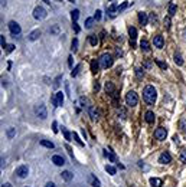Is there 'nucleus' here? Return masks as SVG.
<instances>
[{"label": "nucleus", "instance_id": "nucleus-48", "mask_svg": "<svg viewBox=\"0 0 186 187\" xmlns=\"http://www.w3.org/2000/svg\"><path fill=\"white\" fill-rule=\"evenodd\" d=\"M136 74H137V76H139V78H142V76L144 75V72H142V69H136Z\"/></svg>", "mask_w": 186, "mask_h": 187}, {"label": "nucleus", "instance_id": "nucleus-25", "mask_svg": "<svg viewBox=\"0 0 186 187\" xmlns=\"http://www.w3.org/2000/svg\"><path fill=\"white\" fill-rule=\"evenodd\" d=\"M179 127H181V130H182V131H185V132H186V115L181 118V121H179Z\"/></svg>", "mask_w": 186, "mask_h": 187}, {"label": "nucleus", "instance_id": "nucleus-14", "mask_svg": "<svg viewBox=\"0 0 186 187\" xmlns=\"http://www.w3.org/2000/svg\"><path fill=\"white\" fill-rule=\"evenodd\" d=\"M139 22H140V25H147V22H149V16H147V13H144V12H140L139 13Z\"/></svg>", "mask_w": 186, "mask_h": 187}, {"label": "nucleus", "instance_id": "nucleus-6", "mask_svg": "<svg viewBox=\"0 0 186 187\" xmlns=\"http://www.w3.org/2000/svg\"><path fill=\"white\" fill-rule=\"evenodd\" d=\"M9 30H10V33L12 35H19L20 33V26H19V23L17 22H14V20H12V22H9Z\"/></svg>", "mask_w": 186, "mask_h": 187}, {"label": "nucleus", "instance_id": "nucleus-24", "mask_svg": "<svg viewBox=\"0 0 186 187\" xmlns=\"http://www.w3.org/2000/svg\"><path fill=\"white\" fill-rule=\"evenodd\" d=\"M175 62H176V65H179V66L183 65V59H182L181 53H175Z\"/></svg>", "mask_w": 186, "mask_h": 187}, {"label": "nucleus", "instance_id": "nucleus-5", "mask_svg": "<svg viewBox=\"0 0 186 187\" xmlns=\"http://www.w3.org/2000/svg\"><path fill=\"white\" fill-rule=\"evenodd\" d=\"M35 112H36V115H38L40 119H46V117H48V111H46V106H45L43 104L38 105V106L35 108Z\"/></svg>", "mask_w": 186, "mask_h": 187}, {"label": "nucleus", "instance_id": "nucleus-50", "mask_svg": "<svg viewBox=\"0 0 186 187\" xmlns=\"http://www.w3.org/2000/svg\"><path fill=\"white\" fill-rule=\"evenodd\" d=\"M66 150H68V153H69L71 158H74V154H72V150H71V147H69V145H66Z\"/></svg>", "mask_w": 186, "mask_h": 187}, {"label": "nucleus", "instance_id": "nucleus-38", "mask_svg": "<svg viewBox=\"0 0 186 187\" xmlns=\"http://www.w3.org/2000/svg\"><path fill=\"white\" fill-rule=\"evenodd\" d=\"M155 62H156V63H157V65H159V66H160V68H162V69H166V68H168V65H166V63H165V62H160V61H159V59H156V61H155Z\"/></svg>", "mask_w": 186, "mask_h": 187}, {"label": "nucleus", "instance_id": "nucleus-32", "mask_svg": "<svg viewBox=\"0 0 186 187\" xmlns=\"http://www.w3.org/2000/svg\"><path fill=\"white\" fill-rule=\"evenodd\" d=\"M14 135H16V128L10 127V128L7 130V137H9V138H13Z\"/></svg>", "mask_w": 186, "mask_h": 187}, {"label": "nucleus", "instance_id": "nucleus-55", "mask_svg": "<svg viewBox=\"0 0 186 187\" xmlns=\"http://www.w3.org/2000/svg\"><path fill=\"white\" fill-rule=\"evenodd\" d=\"M45 187H55V184H53V183H51V182H49V183H46V186Z\"/></svg>", "mask_w": 186, "mask_h": 187}, {"label": "nucleus", "instance_id": "nucleus-37", "mask_svg": "<svg viewBox=\"0 0 186 187\" xmlns=\"http://www.w3.org/2000/svg\"><path fill=\"white\" fill-rule=\"evenodd\" d=\"M179 158H181V161H186V148H183V150L181 151V156H179Z\"/></svg>", "mask_w": 186, "mask_h": 187}, {"label": "nucleus", "instance_id": "nucleus-21", "mask_svg": "<svg viewBox=\"0 0 186 187\" xmlns=\"http://www.w3.org/2000/svg\"><path fill=\"white\" fill-rule=\"evenodd\" d=\"M140 48H142L144 52H149V51H150V45H149V42H147L146 39H143V40L140 42Z\"/></svg>", "mask_w": 186, "mask_h": 187}, {"label": "nucleus", "instance_id": "nucleus-54", "mask_svg": "<svg viewBox=\"0 0 186 187\" xmlns=\"http://www.w3.org/2000/svg\"><path fill=\"white\" fill-rule=\"evenodd\" d=\"M173 141H175V143H178V144H179V137H178V135H175V137H173Z\"/></svg>", "mask_w": 186, "mask_h": 187}, {"label": "nucleus", "instance_id": "nucleus-59", "mask_svg": "<svg viewBox=\"0 0 186 187\" xmlns=\"http://www.w3.org/2000/svg\"><path fill=\"white\" fill-rule=\"evenodd\" d=\"M43 1H45V3H48V4H51V1H49V0H43Z\"/></svg>", "mask_w": 186, "mask_h": 187}, {"label": "nucleus", "instance_id": "nucleus-43", "mask_svg": "<svg viewBox=\"0 0 186 187\" xmlns=\"http://www.w3.org/2000/svg\"><path fill=\"white\" fill-rule=\"evenodd\" d=\"M91 179H92V186H94V187H100V182H98V180H97L94 176H92Z\"/></svg>", "mask_w": 186, "mask_h": 187}, {"label": "nucleus", "instance_id": "nucleus-27", "mask_svg": "<svg viewBox=\"0 0 186 187\" xmlns=\"http://www.w3.org/2000/svg\"><path fill=\"white\" fill-rule=\"evenodd\" d=\"M92 25H94V19H92V17L85 19V27H87V29H91V27H92Z\"/></svg>", "mask_w": 186, "mask_h": 187}, {"label": "nucleus", "instance_id": "nucleus-1", "mask_svg": "<svg viewBox=\"0 0 186 187\" xmlns=\"http://www.w3.org/2000/svg\"><path fill=\"white\" fill-rule=\"evenodd\" d=\"M143 98H144V101L147 102V105H155L156 98H157V92H156L155 87L147 85V87L143 89Z\"/></svg>", "mask_w": 186, "mask_h": 187}, {"label": "nucleus", "instance_id": "nucleus-40", "mask_svg": "<svg viewBox=\"0 0 186 187\" xmlns=\"http://www.w3.org/2000/svg\"><path fill=\"white\" fill-rule=\"evenodd\" d=\"M127 6H129V1H123V3H121V6H118V12L124 10V9H126Z\"/></svg>", "mask_w": 186, "mask_h": 187}, {"label": "nucleus", "instance_id": "nucleus-22", "mask_svg": "<svg viewBox=\"0 0 186 187\" xmlns=\"http://www.w3.org/2000/svg\"><path fill=\"white\" fill-rule=\"evenodd\" d=\"M104 154H105V156L110 158V161H111V163H117V157H116V156H114V154H113L110 150H108V151L105 150V153H104Z\"/></svg>", "mask_w": 186, "mask_h": 187}, {"label": "nucleus", "instance_id": "nucleus-16", "mask_svg": "<svg viewBox=\"0 0 186 187\" xmlns=\"http://www.w3.org/2000/svg\"><path fill=\"white\" fill-rule=\"evenodd\" d=\"M144 119L149 122V124H152V122H155V114L152 112V111H147L146 114H144Z\"/></svg>", "mask_w": 186, "mask_h": 187}, {"label": "nucleus", "instance_id": "nucleus-33", "mask_svg": "<svg viewBox=\"0 0 186 187\" xmlns=\"http://www.w3.org/2000/svg\"><path fill=\"white\" fill-rule=\"evenodd\" d=\"M105 171H107V173H110L111 176H114V174H116V169H114L113 166H105Z\"/></svg>", "mask_w": 186, "mask_h": 187}, {"label": "nucleus", "instance_id": "nucleus-46", "mask_svg": "<svg viewBox=\"0 0 186 187\" xmlns=\"http://www.w3.org/2000/svg\"><path fill=\"white\" fill-rule=\"evenodd\" d=\"M58 32H59V27H58V25H55V26H53V27L51 29V33H53V35H56Z\"/></svg>", "mask_w": 186, "mask_h": 187}, {"label": "nucleus", "instance_id": "nucleus-28", "mask_svg": "<svg viewBox=\"0 0 186 187\" xmlns=\"http://www.w3.org/2000/svg\"><path fill=\"white\" fill-rule=\"evenodd\" d=\"M88 40H90V43H91L92 46H95V45L98 43V38H97L95 35H91V36L88 38Z\"/></svg>", "mask_w": 186, "mask_h": 187}, {"label": "nucleus", "instance_id": "nucleus-49", "mask_svg": "<svg viewBox=\"0 0 186 187\" xmlns=\"http://www.w3.org/2000/svg\"><path fill=\"white\" fill-rule=\"evenodd\" d=\"M51 101H52V104H53V106H58V104H56V95H53Z\"/></svg>", "mask_w": 186, "mask_h": 187}, {"label": "nucleus", "instance_id": "nucleus-12", "mask_svg": "<svg viewBox=\"0 0 186 187\" xmlns=\"http://www.w3.org/2000/svg\"><path fill=\"white\" fill-rule=\"evenodd\" d=\"M88 112H90V117H91V119H94V121H97L98 118H100V112H98V109L95 108V106H90L88 108Z\"/></svg>", "mask_w": 186, "mask_h": 187}, {"label": "nucleus", "instance_id": "nucleus-15", "mask_svg": "<svg viewBox=\"0 0 186 187\" xmlns=\"http://www.w3.org/2000/svg\"><path fill=\"white\" fill-rule=\"evenodd\" d=\"M118 10V6L116 4V3H113V4H110L108 7H107V12L110 13V16L113 17V16H116V12Z\"/></svg>", "mask_w": 186, "mask_h": 187}, {"label": "nucleus", "instance_id": "nucleus-29", "mask_svg": "<svg viewBox=\"0 0 186 187\" xmlns=\"http://www.w3.org/2000/svg\"><path fill=\"white\" fill-rule=\"evenodd\" d=\"M61 130H62V134H64V137H65V140H71V134H69V131L65 128V127H61Z\"/></svg>", "mask_w": 186, "mask_h": 187}, {"label": "nucleus", "instance_id": "nucleus-53", "mask_svg": "<svg viewBox=\"0 0 186 187\" xmlns=\"http://www.w3.org/2000/svg\"><path fill=\"white\" fill-rule=\"evenodd\" d=\"M68 65L72 68V56H69V58H68Z\"/></svg>", "mask_w": 186, "mask_h": 187}, {"label": "nucleus", "instance_id": "nucleus-56", "mask_svg": "<svg viewBox=\"0 0 186 187\" xmlns=\"http://www.w3.org/2000/svg\"><path fill=\"white\" fill-rule=\"evenodd\" d=\"M1 187H13L10 183H4V184H1Z\"/></svg>", "mask_w": 186, "mask_h": 187}, {"label": "nucleus", "instance_id": "nucleus-44", "mask_svg": "<svg viewBox=\"0 0 186 187\" xmlns=\"http://www.w3.org/2000/svg\"><path fill=\"white\" fill-rule=\"evenodd\" d=\"M94 19H95V20H100V19H101V10H97V12H95Z\"/></svg>", "mask_w": 186, "mask_h": 187}, {"label": "nucleus", "instance_id": "nucleus-3", "mask_svg": "<svg viewBox=\"0 0 186 187\" xmlns=\"http://www.w3.org/2000/svg\"><path fill=\"white\" fill-rule=\"evenodd\" d=\"M126 102H127L129 106H136L137 102H139V96H137V94L134 92V91H130V92L126 95Z\"/></svg>", "mask_w": 186, "mask_h": 187}, {"label": "nucleus", "instance_id": "nucleus-36", "mask_svg": "<svg viewBox=\"0 0 186 187\" xmlns=\"http://www.w3.org/2000/svg\"><path fill=\"white\" fill-rule=\"evenodd\" d=\"M169 13H170V16L176 14V6H175V4H170V6H169Z\"/></svg>", "mask_w": 186, "mask_h": 187}, {"label": "nucleus", "instance_id": "nucleus-42", "mask_svg": "<svg viewBox=\"0 0 186 187\" xmlns=\"http://www.w3.org/2000/svg\"><path fill=\"white\" fill-rule=\"evenodd\" d=\"M0 43H1V48H6V39H4V35H0Z\"/></svg>", "mask_w": 186, "mask_h": 187}, {"label": "nucleus", "instance_id": "nucleus-7", "mask_svg": "<svg viewBox=\"0 0 186 187\" xmlns=\"http://www.w3.org/2000/svg\"><path fill=\"white\" fill-rule=\"evenodd\" d=\"M27 174H29V169H27V166H20V167L16 169V176H17V177L25 179V177H27Z\"/></svg>", "mask_w": 186, "mask_h": 187}, {"label": "nucleus", "instance_id": "nucleus-17", "mask_svg": "<svg viewBox=\"0 0 186 187\" xmlns=\"http://www.w3.org/2000/svg\"><path fill=\"white\" fill-rule=\"evenodd\" d=\"M55 95H56V104H58V106H61V105L64 104V92H62V91H58Z\"/></svg>", "mask_w": 186, "mask_h": 187}, {"label": "nucleus", "instance_id": "nucleus-57", "mask_svg": "<svg viewBox=\"0 0 186 187\" xmlns=\"http://www.w3.org/2000/svg\"><path fill=\"white\" fill-rule=\"evenodd\" d=\"M94 89H95V91H98V89H100V85H98V84H95V85H94Z\"/></svg>", "mask_w": 186, "mask_h": 187}, {"label": "nucleus", "instance_id": "nucleus-8", "mask_svg": "<svg viewBox=\"0 0 186 187\" xmlns=\"http://www.w3.org/2000/svg\"><path fill=\"white\" fill-rule=\"evenodd\" d=\"M170 161H172V156H170L169 153L165 151V153L160 154V157H159V163H160V164H169Z\"/></svg>", "mask_w": 186, "mask_h": 187}, {"label": "nucleus", "instance_id": "nucleus-13", "mask_svg": "<svg viewBox=\"0 0 186 187\" xmlns=\"http://www.w3.org/2000/svg\"><path fill=\"white\" fill-rule=\"evenodd\" d=\"M52 163H53L55 166H64V164H65V160H64L62 156L55 154V156H52Z\"/></svg>", "mask_w": 186, "mask_h": 187}, {"label": "nucleus", "instance_id": "nucleus-18", "mask_svg": "<svg viewBox=\"0 0 186 187\" xmlns=\"http://www.w3.org/2000/svg\"><path fill=\"white\" fill-rule=\"evenodd\" d=\"M39 36H40V30H39V29H36V30H33V32L29 35V39H30V40H38V39H39Z\"/></svg>", "mask_w": 186, "mask_h": 187}, {"label": "nucleus", "instance_id": "nucleus-9", "mask_svg": "<svg viewBox=\"0 0 186 187\" xmlns=\"http://www.w3.org/2000/svg\"><path fill=\"white\" fill-rule=\"evenodd\" d=\"M166 134H168V132H166V128H162V127L155 131V137H156L157 140H160V141H163V140L166 138Z\"/></svg>", "mask_w": 186, "mask_h": 187}, {"label": "nucleus", "instance_id": "nucleus-47", "mask_svg": "<svg viewBox=\"0 0 186 187\" xmlns=\"http://www.w3.org/2000/svg\"><path fill=\"white\" fill-rule=\"evenodd\" d=\"M165 26H166L168 29L170 27V19H169V17H166V19H165Z\"/></svg>", "mask_w": 186, "mask_h": 187}, {"label": "nucleus", "instance_id": "nucleus-51", "mask_svg": "<svg viewBox=\"0 0 186 187\" xmlns=\"http://www.w3.org/2000/svg\"><path fill=\"white\" fill-rule=\"evenodd\" d=\"M59 81H61V76H58V78H56V81H55V84H53V87H55V88L59 85Z\"/></svg>", "mask_w": 186, "mask_h": 187}, {"label": "nucleus", "instance_id": "nucleus-4", "mask_svg": "<svg viewBox=\"0 0 186 187\" xmlns=\"http://www.w3.org/2000/svg\"><path fill=\"white\" fill-rule=\"evenodd\" d=\"M46 10L42 7V6H38V7H35L33 9V17L36 19V20H42V19H45L46 17Z\"/></svg>", "mask_w": 186, "mask_h": 187}, {"label": "nucleus", "instance_id": "nucleus-31", "mask_svg": "<svg viewBox=\"0 0 186 187\" xmlns=\"http://www.w3.org/2000/svg\"><path fill=\"white\" fill-rule=\"evenodd\" d=\"M98 66H100V63H97V61L94 59V61L91 62V71H92V72L95 74V72L98 71Z\"/></svg>", "mask_w": 186, "mask_h": 187}, {"label": "nucleus", "instance_id": "nucleus-39", "mask_svg": "<svg viewBox=\"0 0 186 187\" xmlns=\"http://www.w3.org/2000/svg\"><path fill=\"white\" fill-rule=\"evenodd\" d=\"M79 68H81V65H77V66H75V69L71 72V76H77V75H78V71H79Z\"/></svg>", "mask_w": 186, "mask_h": 187}, {"label": "nucleus", "instance_id": "nucleus-23", "mask_svg": "<svg viewBox=\"0 0 186 187\" xmlns=\"http://www.w3.org/2000/svg\"><path fill=\"white\" fill-rule=\"evenodd\" d=\"M40 145H43V147H46V148H53V147H55L53 143H52V141H48V140H42V141H40Z\"/></svg>", "mask_w": 186, "mask_h": 187}, {"label": "nucleus", "instance_id": "nucleus-45", "mask_svg": "<svg viewBox=\"0 0 186 187\" xmlns=\"http://www.w3.org/2000/svg\"><path fill=\"white\" fill-rule=\"evenodd\" d=\"M72 27H74L75 33H78V32H79V26H78V23H77V22H72Z\"/></svg>", "mask_w": 186, "mask_h": 187}, {"label": "nucleus", "instance_id": "nucleus-2", "mask_svg": "<svg viewBox=\"0 0 186 187\" xmlns=\"http://www.w3.org/2000/svg\"><path fill=\"white\" fill-rule=\"evenodd\" d=\"M98 63H100L101 68H110V66L113 65V56H111L110 53H104V55L100 56Z\"/></svg>", "mask_w": 186, "mask_h": 187}, {"label": "nucleus", "instance_id": "nucleus-58", "mask_svg": "<svg viewBox=\"0 0 186 187\" xmlns=\"http://www.w3.org/2000/svg\"><path fill=\"white\" fill-rule=\"evenodd\" d=\"M183 40H186V29L183 30Z\"/></svg>", "mask_w": 186, "mask_h": 187}, {"label": "nucleus", "instance_id": "nucleus-10", "mask_svg": "<svg viewBox=\"0 0 186 187\" xmlns=\"http://www.w3.org/2000/svg\"><path fill=\"white\" fill-rule=\"evenodd\" d=\"M153 43H155V48L162 49V48H163V45H165V39H163V36H160V35L155 36V38H153Z\"/></svg>", "mask_w": 186, "mask_h": 187}, {"label": "nucleus", "instance_id": "nucleus-11", "mask_svg": "<svg viewBox=\"0 0 186 187\" xmlns=\"http://www.w3.org/2000/svg\"><path fill=\"white\" fill-rule=\"evenodd\" d=\"M129 35H130V42H131V46L136 45V38H137V29L136 27H130L129 29Z\"/></svg>", "mask_w": 186, "mask_h": 187}, {"label": "nucleus", "instance_id": "nucleus-20", "mask_svg": "<svg viewBox=\"0 0 186 187\" xmlns=\"http://www.w3.org/2000/svg\"><path fill=\"white\" fill-rule=\"evenodd\" d=\"M150 184H152V187H160L162 184H163V182H162L160 179H155V177H152V179H150Z\"/></svg>", "mask_w": 186, "mask_h": 187}, {"label": "nucleus", "instance_id": "nucleus-35", "mask_svg": "<svg viewBox=\"0 0 186 187\" xmlns=\"http://www.w3.org/2000/svg\"><path fill=\"white\" fill-rule=\"evenodd\" d=\"M71 49H72L74 52H77V51H78V39H77V38L72 40V48H71Z\"/></svg>", "mask_w": 186, "mask_h": 187}, {"label": "nucleus", "instance_id": "nucleus-26", "mask_svg": "<svg viewBox=\"0 0 186 187\" xmlns=\"http://www.w3.org/2000/svg\"><path fill=\"white\" fill-rule=\"evenodd\" d=\"M71 17H72V22H77L78 20V17H79V10H72L71 12Z\"/></svg>", "mask_w": 186, "mask_h": 187}, {"label": "nucleus", "instance_id": "nucleus-52", "mask_svg": "<svg viewBox=\"0 0 186 187\" xmlns=\"http://www.w3.org/2000/svg\"><path fill=\"white\" fill-rule=\"evenodd\" d=\"M52 127H53V132H58V128H56V127H58V124H56V122H53V124H52Z\"/></svg>", "mask_w": 186, "mask_h": 187}, {"label": "nucleus", "instance_id": "nucleus-34", "mask_svg": "<svg viewBox=\"0 0 186 187\" xmlns=\"http://www.w3.org/2000/svg\"><path fill=\"white\" fill-rule=\"evenodd\" d=\"M72 137H74V140H75V141L78 143V145H81V147H84V143H82V141L79 140V137H78V134H77V132H74V134H72Z\"/></svg>", "mask_w": 186, "mask_h": 187}, {"label": "nucleus", "instance_id": "nucleus-19", "mask_svg": "<svg viewBox=\"0 0 186 187\" xmlns=\"http://www.w3.org/2000/svg\"><path fill=\"white\" fill-rule=\"evenodd\" d=\"M62 179H64L65 182H71V180L74 179V174H72L71 171H68V170H66V171H64V173H62Z\"/></svg>", "mask_w": 186, "mask_h": 187}, {"label": "nucleus", "instance_id": "nucleus-41", "mask_svg": "<svg viewBox=\"0 0 186 187\" xmlns=\"http://www.w3.org/2000/svg\"><path fill=\"white\" fill-rule=\"evenodd\" d=\"M13 49H14V45H12V43H10V45H6V52H7V53L13 52Z\"/></svg>", "mask_w": 186, "mask_h": 187}, {"label": "nucleus", "instance_id": "nucleus-30", "mask_svg": "<svg viewBox=\"0 0 186 187\" xmlns=\"http://www.w3.org/2000/svg\"><path fill=\"white\" fill-rule=\"evenodd\" d=\"M105 91L108 94H113L114 92V85H113L111 82H107V84H105Z\"/></svg>", "mask_w": 186, "mask_h": 187}]
</instances>
